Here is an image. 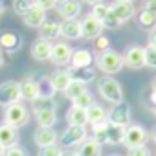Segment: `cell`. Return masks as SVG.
I'll use <instances>...</instances> for the list:
<instances>
[{"instance_id": "6da1fadb", "label": "cell", "mask_w": 156, "mask_h": 156, "mask_svg": "<svg viewBox=\"0 0 156 156\" xmlns=\"http://www.w3.org/2000/svg\"><path fill=\"white\" fill-rule=\"evenodd\" d=\"M96 64H98V68H99L103 73H107V75H114V73L121 72V68L125 66V64H123V55L118 53V51H114V50H105V51H101V53L96 57Z\"/></svg>"}, {"instance_id": "7a4b0ae2", "label": "cell", "mask_w": 156, "mask_h": 156, "mask_svg": "<svg viewBox=\"0 0 156 156\" xmlns=\"http://www.w3.org/2000/svg\"><path fill=\"white\" fill-rule=\"evenodd\" d=\"M98 92L105 101L112 105H118L123 101V88L114 77H101L98 81Z\"/></svg>"}, {"instance_id": "3957f363", "label": "cell", "mask_w": 156, "mask_h": 156, "mask_svg": "<svg viewBox=\"0 0 156 156\" xmlns=\"http://www.w3.org/2000/svg\"><path fill=\"white\" fill-rule=\"evenodd\" d=\"M33 118L39 127H53L57 123V110L53 101H35L33 103Z\"/></svg>"}, {"instance_id": "277c9868", "label": "cell", "mask_w": 156, "mask_h": 156, "mask_svg": "<svg viewBox=\"0 0 156 156\" xmlns=\"http://www.w3.org/2000/svg\"><path fill=\"white\" fill-rule=\"evenodd\" d=\"M28 121H30V112H28V108L20 101L19 103H13V105H8L4 108V123L11 125L15 129H20Z\"/></svg>"}, {"instance_id": "5b68a950", "label": "cell", "mask_w": 156, "mask_h": 156, "mask_svg": "<svg viewBox=\"0 0 156 156\" xmlns=\"http://www.w3.org/2000/svg\"><path fill=\"white\" fill-rule=\"evenodd\" d=\"M149 140V132L143 125L140 123H130L129 127H125V136H123V145L127 149H134V147H141L145 145Z\"/></svg>"}, {"instance_id": "8992f818", "label": "cell", "mask_w": 156, "mask_h": 156, "mask_svg": "<svg viewBox=\"0 0 156 156\" xmlns=\"http://www.w3.org/2000/svg\"><path fill=\"white\" fill-rule=\"evenodd\" d=\"M87 138H88V132H87L85 127L68 125V127L62 130V134L59 136V143H61V147H64V149H72V147H75V145H79L81 141H85Z\"/></svg>"}, {"instance_id": "52a82bcc", "label": "cell", "mask_w": 156, "mask_h": 156, "mask_svg": "<svg viewBox=\"0 0 156 156\" xmlns=\"http://www.w3.org/2000/svg\"><path fill=\"white\" fill-rule=\"evenodd\" d=\"M20 99H22V94H20V83L19 81H6V83L0 85V107L19 103Z\"/></svg>"}, {"instance_id": "ba28073f", "label": "cell", "mask_w": 156, "mask_h": 156, "mask_svg": "<svg viewBox=\"0 0 156 156\" xmlns=\"http://www.w3.org/2000/svg\"><path fill=\"white\" fill-rule=\"evenodd\" d=\"M123 64L132 68V70H140L145 66V48H141L140 44H132L125 50L123 53Z\"/></svg>"}, {"instance_id": "9c48e42d", "label": "cell", "mask_w": 156, "mask_h": 156, "mask_svg": "<svg viewBox=\"0 0 156 156\" xmlns=\"http://www.w3.org/2000/svg\"><path fill=\"white\" fill-rule=\"evenodd\" d=\"M130 107L129 103L121 101L118 105H114L110 110H108V116H107V121L114 123V125H119V127H129L130 125Z\"/></svg>"}, {"instance_id": "30bf717a", "label": "cell", "mask_w": 156, "mask_h": 156, "mask_svg": "<svg viewBox=\"0 0 156 156\" xmlns=\"http://www.w3.org/2000/svg\"><path fill=\"white\" fill-rule=\"evenodd\" d=\"M72 53H73V50L70 48L68 42H61V41H57V42L51 44V55H50V61L55 62L57 66H64V64H70V61H72Z\"/></svg>"}, {"instance_id": "8fae6325", "label": "cell", "mask_w": 156, "mask_h": 156, "mask_svg": "<svg viewBox=\"0 0 156 156\" xmlns=\"http://www.w3.org/2000/svg\"><path fill=\"white\" fill-rule=\"evenodd\" d=\"M81 30H83V39L87 41H96L99 35H103V22L98 20L96 17L92 15H87L83 20H81Z\"/></svg>"}, {"instance_id": "7c38bea8", "label": "cell", "mask_w": 156, "mask_h": 156, "mask_svg": "<svg viewBox=\"0 0 156 156\" xmlns=\"http://www.w3.org/2000/svg\"><path fill=\"white\" fill-rule=\"evenodd\" d=\"M61 37L68 39V41H77L83 39V30H81V22L77 19H68L61 22Z\"/></svg>"}, {"instance_id": "4fadbf2b", "label": "cell", "mask_w": 156, "mask_h": 156, "mask_svg": "<svg viewBox=\"0 0 156 156\" xmlns=\"http://www.w3.org/2000/svg\"><path fill=\"white\" fill-rule=\"evenodd\" d=\"M110 9H112V13L118 17V20H119L121 24L127 22V20H130V19L136 15L134 4H132V2H123V0H116V2L110 6Z\"/></svg>"}, {"instance_id": "5bb4252c", "label": "cell", "mask_w": 156, "mask_h": 156, "mask_svg": "<svg viewBox=\"0 0 156 156\" xmlns=\"http://www.w3.org/2000/svg\"><path fill=\"white\" fill-rule=\"evenodd\" d=\"M33 140L39 147H48V145H55L59 140V134L53 130V127H39L33 134Z\"/></svg>"}, {"instance_id": "9a60e30c", "label": "cell", "mask_w": 156, "mask_h": 156, "mask_svg": "<svg viewBox=\"0 0 156 156\" xmlns=\"http://www.w3.org/2000/svg\"><path fill=\"white\" fill-rule=\"evenodd\" d=\"M30 51H31V57L35 61H48L50 55H51V42L42 39V37H39L37 41H33Z\"/></svg>"}, {"instance_id": "2e32d148", "label": "cell", "mask_w": 156, "mask_h": 156, "mask_svg": "<svg viewBox=\"0 0 156 156\" xmlns=\"http://www.w3.org/2000/svg\"><path fill=\"white\" fill-rule=\"evenodd\" d=\"M22 46V37L15 31H2L0 33V50H6L9 53L20 50Z\"/></svg>"}, {"instance_id": "e0dca14e", "label": "cell", "mask_w": 156, "mask_h": 156, "mask_svg": "<svg viewBox=\"0 0 156 156\" xmlns=\"http://www.w3.org/2000/svg\"><path fill=\"white\" fill-rule=\"evenodd\" d=\"M55 9H57L59 17H62L64 20L77 19L81 15V2H79V0H66V2H61Z\"/></svg>"}, {"instance_id": "ac0fdd59", "label": "cell", "mask_w": 156, "mask_h": 156, "mask_svg": "<svg viewBox=\"0 0 156 156\" xmlns=\"http://www.w3.org/2000/svg\"><path fill=\"white\" fill-rule=\"evenodd\" d=\"M72 79H73V77H72L70 70H55L50 75V81H51L55 92H64L68 88V85L72 83Z\"/></svg>"}, {"instance_id": "d6986e66", "label": "cell", "mask_w": 156, "mask_h": 156, "mask_svg": "<svg viewBox=\"0 0 156 156\" xmlns=\"http://www.w3.org/2000/svg\"><path fill=\"white\" fill-rule=\"evenodd\" d=\"M17 143H19V129L11 127L8 123H2L0 125V145H4L8 149Z\"/></svg>"}, {"instance_id": "ffe728a7", "label": "cell", "mask_w": 156, "mask_h": 156, "mask_svg": "<svg viewBox=\"0 0 156 156\" xmlns=\"http://www.w3.org/2000/svg\"><path fill=\"white\" fill-rule=\"evenodd\" d=\"M24 22H26V26L39 30V28L46 22V11H44L42 8H39V6L33 4V8L24 15Z\"/></svg>"}, {"instance_id": "44dd1931", "label": "cell", "mask_w": 156, "mask_h": 156, "mask_svg": "<svg viewBox=\"0 0 156 156\" xmlns=\"http://www.w3.org/2000/svg\"><path fill=\"white\" fill-rule=\"evenodd\" d=\"M92 62H94V55L88 50L81 48V50H75L72 53V61H70L72 68H90Z\"/></svg>"}, {"instance_id": "7402d4cb", "label": "cell", "mask_w": 156, "mask_h": 156, "mask_svg": "<svg viewBox=\"0 0 156 156\" xmlns=\"http://www.w3.org/2000/svg\"><path fill=\"white\" fill-rule=\"evenodd\" d=\"M66 121H68V125L87 127V123H88L87 110H85V108H79V107H75V105H72V107L66 110Z\"/></svg>"}, {"instance_id": "603a6c76", "label": "cell", "mask_w": 156, "mask_h": 156, "mask_svg": "<svg viewBox=\"0 0 156 156\" xmlns=\"http://www.w3.org/2000/svg\"><path fill=\"white\" fill-rule=\"evenodd\" d=\"M20 94H22V99L26 101H39V85L35 79H31V77H28V79H24L20 83Z\"/></svg>"}, {"instance_id": "cb8c5ba5", "label": "cell", "mask_w": 156, "mask_h": 156, "mask_svg": "<svg viewBox=\"0 0 156 156\" xmlns=\"http://www.w3.org/2000/svg\"><path fill=\"white\" fill-rule=\"evenodd\" d=\"M77 156H101V143H98L92 138H87L77 145Z\"/></svg>"}, {"instance_id": "d4e9b609", "label": "cell", "mask_w": 156, "mask_h": 156, "mask_svg": "<svg viewBox=\"0 0 156 156\" xmlns=\"http://www.w3.org/2000/svg\"><path fill=\"white\" fill-rule=\"evenodd\" d=\"M107 116H108V112H107V110L103 108V105H99V103H92V105L87 108V118H88V123H90V125L107 121Z\"/></svg>"}, {"instance_id": "484cf974", "label": "cell", "mask_w": 156, "mask_h": 156, "mask_svg": "<svg viewBox=\"0 0 156 156\" xmlns=\"http://www.w3.org/2000/svg\"><path fill=\"white\" fill-rule=\"evenodd\" d=\"M39 31H41V37L42 39H46V41H53V39H59L61 37V24L59 22H53V20H46L41 28H39Z\"/></svg>"}, {"instance_id": "4316f807", "label": "cell", "mask_w": 156, "mask_h": 156, "mask_svg": "<svg viewBox=\"0 0 156 156\" xmlns=\"http://www.w3.org/2000/svg\"><path fill=\"white\" fill-rule=\"evenodd\" d=\"M136 22H138V26L141 30H145V31L151 33V31L156 30V13L147 11V9H141L140 15H138V19H136Z\"/></svg>"}, {"instance_id": "83f0119b", "label": "cell", "mask_w": 156, "mask_h": 156, "mask_svg": "<svg viewBox=\"0 0 156 156\" xmlns=\"http://www.w3.org/2000/svg\"><path fill=\"white\" fill-rule=\"evenodd\" d=\"M123 136H125V127L114 125V123H107V143L110 145H119L123 143Z\"/></svg>"}, {"instance_id": "f1b7e54d", "label": "cell", "mask_w": 156, "mask_h": 156, "mask_svg": "<svg viewBox=\"0 0 156 156\" xmlns=\"http://www.w3.org/2000/svg\"><path fill=\"white\" fill-rule=\"evenodd\" d=\"M39 85V99L41 101H51L55 96V88L50 81V77H42L41 81H37Z\"/></svg>"}, {"instance_id": "f546056e", "label": "cell", "mask_w": 156, "mask_h": 156, "mask_svg": "<svg viewBox=\"0 0 156 156\" xmlns=\"http://www.w3.org/2000/svg\"><path fill=\"white\" fill-rule=\"evenodd\" d=\"M85 90H88V88H87V83H85V81H79V79H72V83L68 85V88H66V90H64L62 94H64V96H66V98H68L70 101H73V99H75L77 96H81V94H83Z\"/></svg>"}, {"instance_id": "4dcf8cb0", "label": "cell", "mask_w": 156, "mask_h": 156, "mask_svg": "<svg viewBox=\"0 0 156 156\" xmlns=\"http://www.w3.org/2000/svg\"><path fill=\"white\" fill-rule=\"evenodd\" d=\"M107 123L108 121H103V123H96V125H92V140H96L98 143H101V145H105L107 143Z\"/></svg>"}, {"instance_id": "1f68e13d", "label": "cell", "mask_w": 156, "mask_h": 156, "mask_svg": "<svg viewBox=\"0 0 156 156\" xmlns=\"http://www.w3.org/2000/svg\"><path fill=\"white\" fill-rule=\"evenodd\" d=\"M92 103H96V101H94V96H92V94H90L88 90H85V92H83L81 96H77V98H75V99L72 101V105L79 107V108H85V110H87V108H88V107H90Z\"/></svg>"}, {"instance_id": "d6a6232c", "label": "cell", "mask_w": 156, "mask_h": 156, "mask_svg": "<svg viewBox=\"0 0 156 156\" xmlns=\"http://www.w3.org/2000/svg\"><path fill=\"white\" fill-rule=\"evenodd\" d=\"M108 9H110V6H108V4H105V2H98V4H94V6H92L90 15H92V17H96L98 20H101V22H103V19L107 17Z\"/></svg>"}, {"instance_id": "836d02e7", "label": "cell", "mask_w": 156, "mask_h": 156, "mask_svg": "<svg viewBox=\"0 0 156 156\" xmlns=\"http://www.w3.org/2000/svg\"><path fill=\"white\" fill-rule=\"evenodd\" d=\"M13 8H15V13H19V15L24 17V15L33 8V0H15Z\"/></svg>"}, {"instance_id": "e575fe53", "label": "cell", "mask_w": 156, "mask_h": 156, "mask_svg": "<svg viewBox=\"0 0 156 156\" xmlns=\"http://www.w3.org/2000/svg\"><path fill=\"white\" fill-rule=\"evenodd\" d=\"M62 149L55 143V145H48V147H39V154L37 156H61Z\"/></svg>"}, {"instance_id": "d590c367", "label": "cell", "mask_w": 156, "mask_h": 156, "mask_svg": "<svg viewBox=\"0 0 156 156\" xmlns=\"http://www.w3.org/2000/svg\"><path fill=\"white\" fill-rule=\"evenodd\" d=\"M121 22L118 20V17L112 13V9H108V13H107V17L103 19V28H107V30H116L118 26H119Z\"/></svg>"}, {"instance_id": "8d00e7d4", "label": "cell", "mask_w": 156, "mask_h": 156, "mask_svg": "<svg viewBox=\"0 0 156 156\" xmlns=\"http://www.w3.org/2000/svg\"><path fill=\"white\" fill-rule=\"evenodd\" d=\"M145 66L156 70V48H151V46L145 48Z\"/></svg>"}, {"instance_id": "74e56055", "label": "cell", "mask_w": 156, "mask_h": 156, "mask_svg": "<svg viewBox=\"0 0 156 156\" xmlns=\"http://www.w3.org/2000/svg\"><path fill=\"white\" fill-rule=\"evenodd\" d=\"M127 156H151V151L147 145H141V147H134V149H129Z\"/></svg>"}, {"instance_id": "f35d334b", "label": "cell", "mask_w": 156, "mask_h": 156, "mask_svg": "<svg viewBox=\"0 0 156 156\" xmlns=\"http://www.w3.org/2000/svg\"><path fill=\"white\" fill-rule=\"evenodd\" d=\"M4 156H28L26 149H22L20 145H13V147H8Z\"/></svg>"}, {"instance_id": "ab89813d", "label": "cell", "mask_w": 156, "mask_h": 156, "mask_svg": "<svg viewBox=\"0 0 156 156\" xmlns=\"http://www.w3.org/2000/svg\"><path fill=\"white\" fill-rule=\"evenodd\" d=\"M33 4L39 6V8H42L44 11H48V9L57 8V0H33Z\"/></svg>"}, {"instance_id": "60d3db41", "label": "cell", "mask_w": 156, "mask_h": 156, "mask_svg": "<svg viewBox=\"0 0 156 156\" xmlns=\"http://www.w3.org/2000/svg\"><path fill=\"white\" fill-rule=\"evenodd\" d=\"M108 44H110V41H108L107 37H103V35H99V37L96 39V46H98L99 53H101V51H105V50H108Z\"/></svg>"}, {"instance_id": "b9f144b4", "label": "cell", "mask_w": 156, "mask_h": 156, "mask_svg": "<svg viewBox=\"0 0 156 156\" xmlns=\"http://www.w3.org/2000/svg\"><path fill=\"white\" fill-rule=\"evenodd\" d=\"M143 9L156 13V0H145V2H143Z\"/></svg>"}, {"instance_id": "7bdbcfd3", "label": "cell", "mask_w": 156, "mask_h": 156, "mask_svg": "<svg viewBox=\"0 0 156 156\" xmlns=\"http://www.w3.org/2000/svg\"><path fill=\"white\" fill-rule=\"evenodd\" d=\"M149 46L151 48H156V30L149 33Z\"/></svg>"}, {"instance_id": "ee69618b", "label": "cell", "mask_w": 156, "mask_h": 156, "mask_svg": "<svg viewBox=\"0 0 156 156\" xmlns=\"http://www.w3.org/2000/svg\"><path fill=\"white\" fill-rule=\"evenodd\" d=\"M61 156H77V152L75 151H62Z\"/></svg>"}, {"instance_id": "f6af8a7d", "label": "cell", "mask_w": 156, "mask_h": 156, "mask_svg": "<svg viewBox=\"0 0 156 156\" xmlns=\"http://www.w3.org/2000/svg\"><path fill=\"white\" fill-rule=\"evenodd\" d=\"M83 2H85V4H92V6H94V4H98V2H103V0H83Z\"/></svg>"}, {"instance_id": "bcb514c9", "label": "cell", "mask_w": 156, "mask_h": 156, "mask_svg": "<svg viewBox=\"0 0 156 156\" xmlns=\"http://www.w3.org/2000/svg\"><path fill=\"white\" fill-rule=\"evenodd\" d=\"M4 11H6V6H4V2H2V0H0V17L4 15Z\"/></svg>"}, {"instance_id": "7dc6e473", "label": "cell", "mask_w": 156, "mask_h": 156, "mask_svg": "<svg viewBox=\"0 0 156 156\" xmlns=\"http://www.w3.org/2000/svg\"><path fill=\"white\" fill-rule=\"evenodd\" d=\"M151 138H152V141H154V143H156V127H154V129H152V132H151Z\"/></svg>"}, {"instance_id": "c3c4849f", "label": "cell", "mask_w": 156, "mask_h": 156, "mask_svg": "<svg viewBox=\"0 0 156 156\" xmlns=\"http://www.w3.org/2000/svg\"><path fill=\"white\" fill-rule=\"evenodd\" d=\"M151 88H152V92H156V77H154L152 83H151Z\"/></svg>"}, {"instance_id": "681fc988", "label": "cell", "mask_w": 156, "mask_h": 156, "mask_svg": "<svg viewBox=\"0 0 156 156\" xmlns=\"http://www.w3.org/2000/svg\"><path fill=\"white\" fill-rule=\"evenodd\" d=\"M4 64V53H2V50H0V66Z\"/></svg>"}, {"instance_id": "f907efd6", "label": "cell", "mask_w": 156, "mask_h": 156, "mask_svg": "<svg viewBox=\"0 0 156 156\" xmlns=\"http://www.w3.org/2000/svg\"><path fill=\"white\" fill-rule=\"evenodd\" d=\"M4 152H6V147H4V145H0V156H4Z\"/></svg>"}, {"instance_id": "816d5d0a", "label": "cell", "mask_w": 156, "mask_h": 156, "mask_svg": "<svg viewBox=\"0 0 156 156\" xmlns=\"http://www.w3.org/2000/svg\"><path fill=\"white\" fill-rule=\"evenodd\" d=\"M151 110H152V114L156 116V105H152V107H151Z\"/></svg>"}, {"instance_id": "f5cc1de1", "label": "cell", "mask_w": 156, "mask_h": 156, "mask_svg": "<svg viewBox=\"0 0 156 156\" xmlns=\"http://www.w3.org/2000/svg\"><path fill=\"white\" fill-rule=\"evenodd\" d=\"M123 2H132V4H134V2H136V0H123Z\"/></svg>"}, {"instance_id": "db71d44e", "label": "cell", "mask_w": 156, "mask_h": 156, "mask_svg": "<svg viewBox=\"0 0 156 156\" xmlns=\"http://www.w3.org/2000/svg\"><path fill=\"white\" fill-rule=\"evenodd\" d=\"M61 2H66V0H57V4H61Z\"/></svg>"}, {"instance_id": "11a10c76", "label": "cell", "mask_w": 156, "mask_h": 156, "mask_svg": "<svg viewBox=\"0 0 156 156\" xmlns=\"http://www.w3.org/2000/svg\"><path fill=\"white\" fill-rule=\"evenodd\" d=\"M108 156H121V154H108Z\"/></svg>"}]
</instances>
